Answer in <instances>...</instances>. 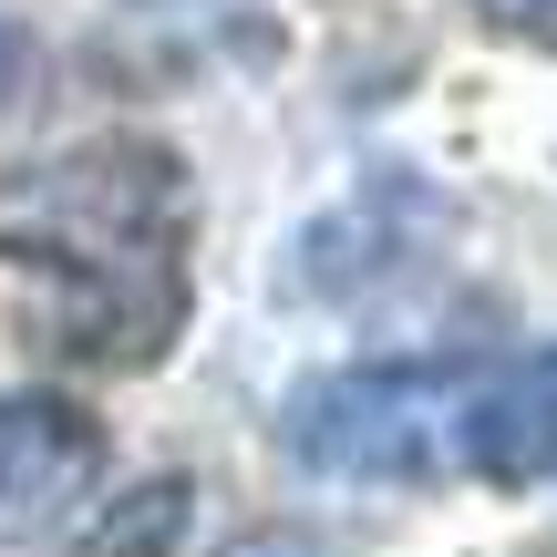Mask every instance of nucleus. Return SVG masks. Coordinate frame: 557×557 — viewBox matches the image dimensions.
I'll use <instances>...</instances> for the list:
<instances>
[{"instance_id":"obj_1","label":"nucleus","mask_w":557,"mask_h":557,"mask_svg":"<svg viewBox=\"0 0 557 557\" xmlns=\"http://www.w3.org/2000/svg\"><path fill=\"white\" fill-rule=\"evenodd\" d=\"M0 269L94 372H145L197 299V186L156 135H83L0 186Z\"/></svg>"},{"instance_id":"obj_2","label":"nucleus","mask_w":557,"mask_h":557,"mask_svg":"<svg viewBox=\"0 0 557 557\" xmlns=\"http://www.w3.org/2000/svg\"><path fill=\"white\" fill-rule=\"evenodd\" d=\"M485 361H351L289 403V455L331 485H434L465 475V413Z\"/></svg>"},{"instance_id":"obj_3","label":"nucleus","mask_w":557,"mask_h":557,"mask_svg":"<svg viewBox=\"0 0 557 557\" xmlns=\"http://www.w3.org/2000/svg\"><path fill=\"white\" fill-rule=\"evenodd\" d=\"M94 423L52 393H11L0 403V527H41L94 485Z\"/></svg>"},{"instance_id":"obj_4","label":"nucleus","mask_w":557,"mask_h":557,"mask_svg":"<svg viewBox=\"0 0 557 557\" xmlns=\"http://www.w3.org/2000/svg\"><path fill=\"white\" fill-rule=\"evenodd\" d=\"M465 475H485V485L557 475V351L475 382V413H465Z\"/></svg>"},{"instance_id":"obj_5","label":"nucleus","mask_w":557,"mask_h":557,"mask_svg":"<svg viewBox=\"0 0 557 557\" xmlns=\"http://www.w3.org/2000/svg\"><path fill=\"white\" fill-rule=\"evenodd\" d=\"M506 21H517L527 41H547V52H557V0H506Z\"/></svg>"},{"instance_id":"obj_6","label":"nucleus","mask_w":557,"mask_h":557,"mask_svg":"<svg viewBox=\"0 0 557 557\" xmlns=\"http://www.w3.org/2000/svg\"><path fill=\"white\" fill-rule=\"evenodd\" d=\"M21 73H32V41H21V32H0V103L21 94Z\"/></svg>"},{"instance_id":"obj_7","label":"nucleus","mask_w":557,"mask_h":557,"mask_svg":"<svg viewBox=\"0 0 557 557\" xmlns=\"http://www.w3.org/2000/svg\"><path fill=\"white\" fill-rule=\"evenodd\" d=\"M218 557H320L310 537H238V547H218Z\"/></svg>"}]
</instances>
